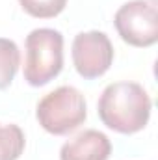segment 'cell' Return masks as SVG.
I'll return each instance as SVG.
<instances>
[{
	"instance_id": "cell-3",
	"label": "cell",
	"mask_w": 158,
	"mask_h": 160,
	"mask_svg": "<svg viewBox=\"0 0 158 160\" xmlns=\"http://www.w3.org/2000/svg\"><path fill=\"white\" fill-rule=\"evenodd\" d=\"M36 116L47 132L54 136H65L86 121V99L77 88L60 86L39 101Z\"/></svg>"
},
{
	"instance_id": "cell-4",
	"label": "cell",
	"mask_w": 158,
	"mask_h": 160,
	"mask_svg": "<svg viewBox=\"0 0 158 160\" xmlns=\"http://www.w3.org/2000/svg\"><path fill=\"white\" fill-rule=\"evenodd\" d=\"M121 39L132 47H151L158 41L156 2L132 0L123 4L114 17Z\"/></svg>"
},
{
	"instance_id": "cell-1",
	"label": "cell",
	"mask_w": 158,
	"mask_h": 160,
	"mask_svg": "<svg viewBox=\"0 0 158 160\" xmlns=\"http://www.w3.org/2000/svg\"><path fill=\"white\" fill-rule=\"evenodd\" d=\"M151 106V97L138 82H114L99 99V118L116 132L134 134L147 125Z\"/></svg>"
},
{
	"instance_id": "cell-5",
	"label": "cell",
	"mask_w": 158,
	"mask_h": 160,
	"mask_svg": "<svg viewBox=\"0 0 158 160\" xmlns=\"http://www.w3.org/2000/svg\"><path fill=\"white\" fill-rule=\"evenodd\" d=\"M114 62V47L104 32H82L73 41V63L82 78L102 77Z\"/></svg>"
},
{
	"instance_id": "cell-10",
	"label": "cell",
	"mask_w": 158,
	"mask_h": 160,
	"mask_svg": "<svg viewBox=\"0 0 158 160\" xmlns=\"http://www.w3.org/2000/svg\"><path fill=\"white\" fill-rule=\"evenodd\" d=\"M153 2H155V0H153Z\"/></svg>"
},
{
	"instance_id": "cell-8",
	"label": "cell",
	"mask_w": 158,
	"mask_h": 160,
	"mask_svg": "<svg viewBox=\"0 0 158 160\" xmlns=\"http://www.w3.org/2000/svg\"><path fill=\"white\" fill-rule=\"evenodd\" d=\"M26 140L19 125L0 123V160H17L24 151Z\"/></svg>"
},
{
	"instance_id": "cell-9",
	"label": "cell",
	"mask_w": 158,
	"mask_h": 160,
	"mask_svg": "<svg viewBox=\"0 0 158 160\" xmlns=\"http://www.w3.org/2000/svg\"><path fill=\"white\" fill-rule=\"evenodd\" d=\"M19 2L28 15L37 19H52L60 15L67 6V0H19Z\"/></svg>"
},
{
	"instance_id": "cell-6",
	"label": "cell",
	"mask_w": 158,
	"mask_h": 160,
	"mask_svg": "<svg viewBox=\"0 0 158 160\" xmlns=\"http://www.w3.org/2000/svg\"><path fill=\"white\" fill-rule=\"evenodd\" d=\"M112 155V143L104 132L87 128L65 142L60 149L62 160H108Z\"/></svg>"
},
{
	"instance_id": "cell-7",
	"label": "cell",
	"mask_w": 158,
	"mask_h": 160,
	"mask_svg": "<svg viewBox=\"0 0 158 160\" xmlns=\"http://www.w3.org/2000/svg\"><path fill=\"white\" fill-rule=\"evenodd\" d=\"M21 65V52L15 41L0 38V89L7 88Z\"/></svg>"
},
{
	"instance_id": "cell-2",
	"label": "cell",
	"mask_w": 158,
	"mask_h": 160,
	"mask_svg": "<svg viewBox=\"0 0 158 160\" xmlns=\"http://www.w3.org/2000/svg\"><path fill=\"white\" fill-rule=\"evenodd\" d=\"M26 62H24V80L39 88L54 80L63 67V36L52 28H36L26 41Z\"/></svg>"
}]
</instances>
